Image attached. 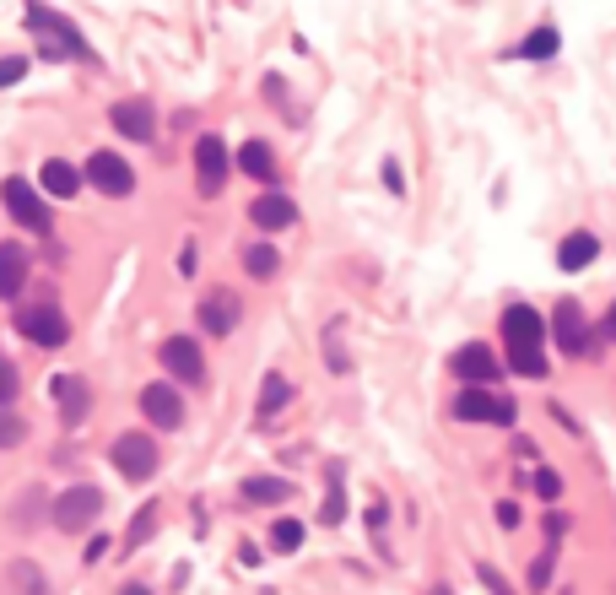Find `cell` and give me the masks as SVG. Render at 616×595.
Listing matches in <instances>:
<instances>
[{"mask_svg": "<svg viewBox=\"0 0 616 595\" xmlns=\"http://www.w3.org/2000/svg\"><path fill=\"white\" fill-rule=\"evenodd\" d=\"M119 595H152V590H146V585H125V590H119Z\"/></svg>", "mask_w": 616, "mask_h": 595, "instance_id": "41", "label": "cell"}, {"mask_svg": "<svg viewBox=\"0 0 616 595\" xmlns=\"http://www.w3.org/2000/svg\"><path fill=\"white\" fill-rule=\"evenodd\" d=\"M238 168H244L249 179L276 184V152L265 147V141H244V152H238Z\"/></svg>", "mask_w": 616, "mask_h": 595, "instance_id": "20", "label": "cell"}, {"mask_svg": "<svg viewBox=\"0 0 616 595\" xmlns=\"http://www.w3.org/2000/svg\"><path fill=\"white\" fill-rule=\"evenodd\" d=\"M49 514H55V525L65 536H82L87 525L103 514V493H98V487H71V493L55 498V509H49Z\"/></svg>", "mask_w": 616, "mask_h": 595, "instance_id": "3", "label": "cell"}, {"mask_svg": "<svg viewBox=\"0 0 616 595\" xmlns=\"http://www.w3.org/2000/svg\"><path fill=\"white\" fill-rule=\"evenodd\" d=\"M28 76V55H6L0 60V87H17Z\"/></svg>", "mask_w": 616, "mask_h": 595, "instance_id": "32", "label": "cell"}, {"mask_svg": "<svg viewBox=\"0 0 616 595\" xmlns=\"http://www.w3.org/2000/svg\"><path fill=\"white\" fill-rule=\"evenodd\" d=\"M103 552H109V536H92V541H87V563H98Z\"/></svg>", "mask_w": 616, "mask_h": 595, "instance_id": "38", "label": "cell"}, {"mask_svg": "<svg viewBox=\"0 0 616 595\" xmlns=\"http://www.w3.org/2000/svg\"><path fill=\"white\" fill-rule=\"evenodd\" d=\"M109 119H114L119 136H130V141H152V130H157V114H152V103H146V98H125V103H114Z\"/></svg>", "mask_w": 616, "mask_h": 595, "instance_id": "13", "label": "cell"}, {"mask_svg": "<svg viewBox=\"0 0 616 595\" xmlns=\"http://www.w3.org/2000/svg\"><path fill=\"white\" fill-rule=\"evenodd\" d=\"M384 184H390V190L400 195V190H406V179H400V168L395 163H384Z\"/></svg>", "mask_w": 616, "mask_h": 595, "instance_id": "39", "label": "cell"}, {"mask_svg": "<svg viewBox=\"0 0 616 595\" xmlns=\"http://www.w3.org/2000/svg\"><path fill=\"white\" fill-rule=\"evenodd\" d=\"M49 390H55V401H60V417H65V422H71V428H76V422L87 417V406H92V390H87V385H82V379H76V374H60V379H55V385H49Z\"/></svg>", "mask_w": 616, "mask_h": 595, "instance_id": "18", "label": "cell"}, {"mask_svg": "<svg viewBox=\"0 0 616 595\" xmlns=\"http://www.w3.org/2000/svg\"><path fill=\"white\" fill-rule=\"evenodd\" d=\"M141 412L152 428H179L184 422V401H179V390H168V385H146L141 390Z\"/></svg>", "mask_w": 616, "mask_h": 595, "instance_id": "14", "label": "cell"}, {"mask_svg": "<svg viewBox=\"0 0 616 595\" xmlns=\"http://www.w3.org/2000/svg\"><path fill=\"white\" fill-rule=\"evenodd\" d=\"M157 504H146V509H136V525H130V536H125V552H136L141 541H152V531H157Z\"/></svg>", "mask_w": 616, "mask_h": 595, "instance_id": "27", "label": "cell"}, {"mask_svg": "<svg viewBox=\"0 0 616 595\" xmlns=\"http://www.w3.org/2000/svg\"><path fill=\"white\" fill-rule=\"evenodd\" d=\"M179 271H184V276H195V244H184V255H179Z\"/></svg>", "mask_w": 616, "mask_h": 595, "instance_id": "40", "label": "cell"}, {"mask_svg": "<svg viewBox=\"0 0 616 595\" xmlns=\"http://www.w3.org/2000/svg\"><path fill=\"white\" fill-rule=\"evenodd\" d=\"M17 330H22L28 341H38V347H65V341H71V325H65V314L55 309V303L22 309V314H17Z\"/></svg>", "mask_w": 616, "mask_h": 595, "instance_id": "8", "label": "cell"}, {"mask_svg": "<svg viewBox=\"0 0 616 595\" xmlns=\"http://www.w3.org/2000/svg\"><path fill=\"white\" fill-rule=\"evenodd\" d=\"M249 217H254V228L276 233V228H292V222H298V206H292L281 190H271V195H260V201L249 206Z\"/></svg>", "mask_w": 616, "mask_h": 595, "instance_id": "16", "label": "cell"}, {"mask_svg": "<svg viewBox=\"0 0 616 595\" xmlns=\"http://www.w3.org/2000/svg\"><path fill=\"white\" fill-rule=\"evenodd\" d=\"M287 401H292V385H287L281 374H265V390H260V417H276Z\"/></svg>", "mask_w": 616, "mask_h": 595, "instance_id": "24", "label": "cell"}, {"mask_svg": "<svg viewBox=\"0 0 616 595\" xmlns=\"http://www.w3.org/2000/svg\"><path fill=\"white\" fill-rule=\"evenodd\" d=\"M454 379H465V385H498L503 379V363L492 357V347H481V341H471V347H460L449 357Z\"/></svg>", "mask_w": 616, "mask_h": 595, "instance_id": "9", "label": "cell"}, {"mask_svg": "<svg viewBox=\"0 0 616 595\" xmlns=\"http://www.w3.org/2000/svg\"><path fill=\"white\" fill-rule=\"evenodd\" d=\"M244 498H249V504H287V498H292V482H281V476H249V482H244Z\"/></svg>", "mask_w": 616, "mask_h": 595, "instance_id": "22", "label": "cell"}, {"mask_svg": "<svg viewBox=\"0 0 616 595\" xmlns=\"http://www.w3.org/2000/svg\"><path fill=\"white\" fill-rule=\"evenodd\" d=\"M552 563H557V541L546 536V552L530 563V590H546V585H552Z\"/></svg>", "mask_w": 616, "mask_h": 595, "instance_id": "30", "label": "cell"}, {"mask_svg": "<svg viewBox=\"0 0 616 595\" xmlns=\"http://www.w3.org/2000/svg\"><path fill=\"white\" fill-rule=\"evenodd\" d=\"M476 574H481V585H487L492 595H514V585H508V579H503V574H498V568H492V563H481Z\"/></svg>", "mask_w": 616, "mask_h": 595, "instance_id": "34", "label": "cell"}, {"mask_svg": "<svg viewBox=\"0 0 616 595\" xmlns=\"http://www.w3.org/2000/svg\"><path fill=\"white\" fill-rule=\"evenodd\" d=\"M195 184H200V195H222V184H227V147L217 136H200L195 141Z\"/></svg>", "mask_w": 616, "mask_h": 595, "instance_id": "11", "label": "cell"}, {"mask_svg": "<svg viewBox=\"0 0 616 595\" xmlns=\"http://www.w3.org/2000/svg\"><path fill=\"white\" fill-rule=\"evenodd\" d=\"M22 287H28V249L0 244V298H22Z\"/></svg>", "mask_w": 616, "mask_h": 595, "instance_id": "17", "label": "cell"}, {"mask_svg": "<svg viewBox=\"0 0 616 595\" xmlns=\"http://www.w3.org/2000/svg\"><path fill=\"white\" fill-rule=\"evenodd\" d=\"M271 547H276V552H298V547H303V525H298V520H276V525H271Z\"/></svg>", "mask_w": 616, "mask_h": 595, "instance_id": "29", "label": "cell"}, {"mask_svg": "<svg viewBox=\"0 0 616 595\" xmlns=\"http://www.w3.org/2000/svg\"><path fill=\"white\" fill-rule=\"evenodd\" d=\"M552 336H557V347L568 352V357H589V352H595L589 320H584V309H579L573 298H562V303H557V314H552Z\"/></svg>", "mask_w": 616, "mask_h": 595, "instance_id": "5", "label": "cell"}, {"mask_svg": "<svg viewBox=\"0 0 616 595\" xmlns=\"http://www.w3.org/2000/svg\"><path fill=\"white\" fill-rule=\"evenodd\" d=\"M519 55L525 60H552L557 55V28H535L525 44H519Z\"/></svg>", "mask_w": 616, "mask_h": 595, "instance_id": "26", "label": "cell"}, {"mask_svg": "<svg viewBox=\"0 0 616 595\" xmlns=\"http://www.w3.org/2000/svg\"><path fill=\"white\" fill-rule=\"evenodd\" d=\"M595 255H600V238L595 233H568V238H562V249H557V266L562 271H584Z\"/></svg>", "mask_w": 616, "mask_h": 595, "instance_id": "19", "label": "cell"}, {"mask_svg": "<svg viewBox=\"0 0 616 595\" xmlns=\"http://www.w3.org/2000/svg\"><path fill=\"white\" fill-rule=\"evenodd\" d=\"M276 266H281V255H276L271 244H249L244 249V271L249 276H276Z\"/></svg>", "mask_w": 616, "mask_h": 595, "instance_id": "25", "label": "cell"}, {"mask_svg": "<svg viewBox=\"0 0 616 595\" xmlns=\"http://www.w3.org/2000/svg\"><path fill=\"white\" fill-rule=\"evenodd\" d=\"M38 179H44V190H49V195H60V201H65V195H76V190H82V174H76V168L65 163V157H49V163H44V174H38Z\"/></svg>", "mask_w": 616, "mask_h": 595, "instance_id": "21", "label": "cell"}, {"mask_svg": "<svg viewBox=\"0 0 616 595\" xmlns=\"http://www.w3.org/2000/svg\"><path fill=\"white\" fill-rule=\"evenodd\" d=\"M44 509H55V504H49L38 487H28V493L17 498V514H11V525H17V531H33V520H44Z\"/></svg>", "mask_w": 616, "mask_h": 595, "instance_id": "23", "label": "cell"}, {"mask_svg": "<svg viewBox=\"0 0 616 595\" xmlns=\"http://www.w3.org/2000/svg\"><path fill=\"white\" fill-rule=\"evenodd\" d=\"M22 439H28V422H22V417H11L6 406H0V449H17Z\"/></svg>", "mask_w": 616, "mask_h": 595, "instance_id": "31", "label": "cell"}, {"mask_svg": "<svg viewBox=\"0 0 616 595\" xmlns=\"http://www.w3.org/2000/svg\"><path fill=\"white\" fill-rule=\"evenodd\" d=\"M28 28H33V33H49V44H44L49 60H60V55H82V60H87V55H92L87 38L76 33L65 17H55V11H38V6H33V11H28Z\"/></svg>", "mask_w": 616, "mask_h": 595, "instance_id": "4", "label": "cell"}, {"mask_svg": "<svg viewBox=\"0 0 616 595\" xmlns=\"http://www.w3.org/2000/svg\"><path fill=\"white\" fill-rule=\"evenodd\" d=\"M114 471L125 476V482H146V476L157 471V444L146 439V433H125V439H114Z\"/></svg>", "mask_w": 616, "mask_h": 595, "instance_id": "7", "label": "cell"}, {"mask_svg": "<svg viewBox=\"0 0 616 595\" xmlns=\"http://www.w3.org/2000/svg\"><path fill=\"white\" fill-rule=\"evenodd\" d=\"M611 336H616V309H611Z\"/></svg>", "mask_w": 616, "mask_h": 595, "instance_id": "42", "label": "cell"}, {"mask_svg": "<svg viewBox=\"0 0 616 595\" xmlns=\"http://www.w3.org/2000/svg\"><path fill=\"white\" fill-rule=\"evenodd\" d=\"M433 595H449V590H433Z\"/></svg>", "mask_w": 616, "mask_h": 595, "instance_id": "43", "label": "cell"}, {"mask_svg": "<svg viewBox=\"0 0 616 595\" xmlns=\"http://www.w3.org/2000/svg\"><path fill=\"white\" fill-rule=\"evenodd\" d=\"M238 314H244V303H238V293H227V287H217V293L200 303V325H206L211 336H227V330L238 325Z\"/></svg>", "mask_w": 616, "mask_h": 595, "instance_id": "15", "label": "cell"}, {"mask_svg": "<svg viewBox=\"0 0 616 595\" xmlns=\"http://www.w3.org/2000/svg\"><path fill=\"white\" fill-rule=\"evenodd\" d=\"M17 368H11V357H0V406H11V401H17Z\"/></svg>", "mask_w": 616, "mask_h": 595, "instance_id": "33", "label": "cell"}, {"mask_svg": "<svg viewBox=\"0 0 616 595\" xmlns=\"http://www.w3.org/2000/svg\"><path fill=\"white\" fill-rule=\"evenodd\" d=\"M0 201H6V211L28 233H49V206L38 201V190H33L28 179H6V184H0Z\"/></svg>", "mask_w": 616, "mask_h": 595, "instance_id": "6", "label": "cell"}, {"mask_svg": "<svg viewBox=\"0 0 616 595\" xmlns=\"http://www.w3.org/2000/svg\"><path fill=\"white\" fill-rule=\"evenodd\" d=\"M454 417L460 422H498V428H514V401L492 395L487 385H465L454 395Z\"/></svg>", "mask_w": 616, "mask_h": 595, "instance_id": "2", "label": "cell"}, {"mask_svg": "<svg viewBox=\"0 0 616 595\" xmlns=\"http://www.w3.org/2000/svg\"><path fill=\"white\" fill-rule=\"evenodd\" d=\"M530 487H535V493H541V498H557V493H562V476L541 466V471H535V482H530Z\"/></svg>", "mask_w": 616, "mask_h": 595, "instance_id": "35", "label": "cell"}, {"mask_svg": "<svg viewBox=\"0 0 616 595\" xmlns=\"http://www.w3.org/2000/svg\"><path fill=\"white\" fill-rule=\"evenodd\" d=\"M163 368L179 385H200L206 379V357H200V341H190V336H168L163 341Z\"/></svg>", "mask_w": 616, "mask_h": 595, "instance_id": "10", "label": "cell"}, {"mask_svg": "<svg viewBox=\"0 0 616 595\" xmlns=\"http://www.w3.org/2000/svg\"><path fill=\"white\" fill-rule=\"evenodd\" d=\"M341 514H346V493H341V466H330V498H325V514H319V520H325V525H341Z\"/></svg>", "mask_w": 616, "mask_h": 595, "instance_id": "28", "label": "cell"}, {"mask_svg": "<svg viewBox=\"0 0 616 595\" xmlns=\"http://www.w3.org/2000/svg\"><path fill=\"white\" fill-rule=\"evenodd\" d=\"M503 341H508V368L525 379H541L546 374V320L530 309V303H514V309H503Z\"/></svg>", "mask_w": 616, "mask_h": 595, "instance_id": "1", "label": "cell"}, {"mask_svg": "<svg viewBox=\"0 0 616 595\" xmlns=\"http://www.w3.org/2000/svg\"><path fill=\"white\" fill-rule=\"evenodd\" d=\"M562 531H568V514H546V536H552V541H557Z\"/></svg>", "mask_w": 616, "mask_h": 595, "instance_id": "37", "label": "cell"}, {"mask_svg": "<svg viewBox=\"0 0 616 595\" xmlns=\"http://www.w3.org/2000/svg\"><path fill=\"white\" fill-rule=\"evenodd\" d=\"M498 525L503 531H519V504H498Z\"/></svg>", "mask_w": 616, "mask_h": 595, "instance_id": "36", "label": "cell"}, {"mask_svg": "<svg viewBox=\"0 0 616 595\" xmlns=\"http://www.w3.org/2000/svg\"><path fill=\"white\" fill-rule=\"evenodd\" d=\"M87 179L98 184L103 195H130L136 190V174H130V163L119 152H92L87 157Z\"/></svg>", "mask_w": 616, "mask_h": 595, "instance_id": "12", "label": "cell"}]
</instances>
